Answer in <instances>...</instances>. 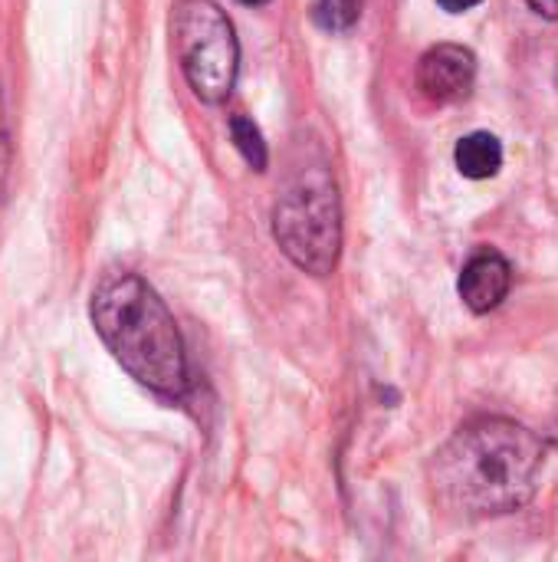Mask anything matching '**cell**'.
Masks as SVG:
<instances>
[{
	"label": "cell",
	"mask_w": 558,
	"mask_h": 562,
	"mask_svg": "<svg viewBox=\"0 0 558 562\" xmlns=\"http://www.w3.org/2000/svg\"><path fill=\"white\" fill-rule=\"evenodd\" d=\"M543 461L546 448L529 428L510 418H477L434 454V497L467 520L513 514L533 501Z\"/></svg>",
	"instance_id": "cell-1"
},
{
	"label": "cell",
	"mask_w": 558,
	"mask_h": 562,
	"mask_svg": "<svg viewBox=\"0 0 558 562\" xmlns=\"http://www.w3.org/2000/svg\"><path fill=\"white\" fill-rule=\"evenodd\" d=\"M92 326L118 366L158 395H184L187 356L164 300L135 273H105L89 306Z\"/></svg>",
	"instance_id": "cell-2"
},
{
	"label": "cell",
	"mask_w": 558,
	"mask_h": 562,
	"mask_svg": "<svg viewBox=\"0 0 558 562\" xmlns=\"http://www.w3.org/2000/svg\"><path fill=\"white\" fill-rule=\"evenodd\" d=\"M273 237L280 250L306 273L326 277L342 250V207L329 161L296 165L273 204Z\"/></svg>",
	"instance_id": "cell-3"
},
{
	"label": "cell",
	"mask_w": 558,
	"mask_h": 562,
	"mask_svg": "<svg viewBox=\"0 0 558 562\" xmlns=\"http://www.w3.org/2000/svg\"><path fill=\"white\" fill-rule=\"evenodd\" d=\"M171 43L194 95L210 105L224 102L240 66V46L227 13L214 0H178L171 13Z\"/></svg>",
	"instance_id": "cell-4"
},
{
	"label": "cell",
	"mask_w": 558,
	"mask_h": 562,
	"mask_svg": "<svg viewBox=\"0 0 558 562\" xmlns=\"http://www.w3.org/2000/svg\"><path fill=\"white\" fill-rule=\"evenodd\" d=\"M474 79H477V56L457 43H441L428 49L418 63V89L437 105L467 99Z\"/></svg>",
	"instance_id": "cell-5"
},
{
	"label": "cell",
	"mask_w": 558,
	"mask_h": 562,
	"mask_svg": "<svg viewBox=\"0 0 558 562\" xmlns=\"http://www.w3.org/2000/svg\"><path fill=\"white\" fill-rule=\"evenodd\" d=\"M510 283H513V270L510 263L493 254V250H483L477 254L464 273H460V300L474 310V313H490L497 310L506 293H510Z\"/></svg>",
	"instance_id": "cell-6"
},
{
	"label": "cell",
	"mask_w": 558,
	"mask_h": 562,
	"mask_svg": "<svg viewBox=\"0 0 558 562\" xmlns=\"http://www.w3.org/2000/svg\"><path fill=\"white\" fill-rule=\"evenodd\" d=\"M454 161H457V168H460L464 178L483 181V178H493L500 171V165H503V145L490 132H474V135H467V138L457 142Z\"/></svg>",
	"instance_id": "cell-7"
},
{
	"label": "cell",
	"mask_w": 558,
	"mask_h": 562,
	"mask_svg": "<svg viewBox=\"0 0 558 562\" xmlns=\"http://www.w3.org/2000/svg\"><path fill=\"white\" fill-rule=\"evenodd\" d=\"M362 16V0H316L312 3V20L326 33H345L358 23Z\"/></svg>",
	"instance_id": "cell-8"
},
{
	"label": "cell",
	"mask_w": 558,
	"mask_h": 562,
	"mask_svg": "<svg viewBox=\"0 0 558 562\" xmlns=\"http://www.w3.org/2000/svg\"><path fill=\"white\" fill-rule=\"evenodd\" d=\"M230 135H234V145L240 148V155L247 158V165H253L257 171H263L266 168V142H263L260 128L247 115H237L230 122Z\"/></svg>",
	"instance_id": "cell-9"
},
{
	"label": "cell",
	"mask_w": 558,
	"mask_h": 562,
	"mask_svg": "<svg viewBox=\"0 0 558 562\" xmlns=\"http://www.w3.org/2000/svg\"><path fill=\"white\" fill-rule=\"evenodd\" d=\"M7 158H10V145H7V125H3V102H0V184L7 175Z\"/></svg>",
	"instance_id": "cell-10"
},
{
	"label": "cell",
	"mask_w": 558,
	"mask_h": 562,
	"mask_svg": "<svg viewBox=\"0 0 558 562\" xmlns=\"http://www.w3.org/2000/svg\"><path fill=\"white\" fill-rule=\"evenodd\" d=\"M529 7H533L536 13L549 16V20H558V0H529Z\"/></svg>",
	"instance_id": "cell-11"
},
{
	"label": "cell",
	"mask_w": 558,
	"mask_h": 562,
	"mask_svg": "<svg viewBox=\"0 0 558 562\" xmlns=\"http://www.w3.org/2000/svg\"><path fill=\"white\" fill-rule=\"evenodd\" d=\"M447 13H464V10H470V7H477L480 0H437Z\"/></svg>",
	"instance_id": "cell-12"
},
{
	"label": "cell",
	"mask_w": 558,
	"mask_h": 562,
	"mask_svg": "<svg viewBox=\"0 0 558 562\" xmlns=\"http://www.w3.org/2000/svg\"><path fill=\"white\" fill-rule=\"evenodd\" d=\"M240 3H247V7H260V3H266V0H240Z\"/></svg>",
	"instance_id": "cell-13"
}]
</instances>
